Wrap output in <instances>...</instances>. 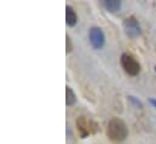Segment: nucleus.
Listing matches in <instances>:
<instances>
[{
  "mask_svg": "<svg viewBox=\"0 0 156 144\" xmlns=\"http://www.w3.org/2000/svg\"><path fill=\"white\" fill-rule=\"evenodd\" d=\"M107 136L114 142H122L128 136V128L121 119L113 117L107 125Z\"/></svg>",
  "mask_w": 156,
  "mask_h": 144,
  "instance_id": "obj_1",
  "label": "nucleus"
},
{
  "mask_svg": "<svg viewBox=\"0 0 156 144\" xmlns=\"http://www.w3.org/2000/svg\"><path fill=\"white\" fill-rule=\"evenodd\" d=\"M75 124H76V127H78V131L81 138H86L90 135H94L99 131L98 124L86 116H79Z\"/></svg>",
  "mask_w": 156,
  "mask_h": 144,
  "instance_id": "obj_2",
  "label": "nucleus"
},
{
  "mask_svg": "<svg viewBox=\"0 0 156 144\" xmlns=\"http://www.w3.org/2000/svg\"><path fill=\"white\" fill-rule=\"evenodd\" d=\"M120 63L122 69L131 76H136L140 73V63L129 53H122Z\"/></svg>",
  "mask_w": 156,
  "mask_h": 144,
  "instance_id": "obj_3",
  "label": "nucleus"
},
{
  "mask_svg": "<svg viewBox=\"0 0 156 144\" xmlns=\"http://www.w3.org/2000/svg\"><path fill=\"white\" fill-rule=\"evenodd\" d=\"M122 26H123V31H125L126 35L128 38L137 39L138 36L142 35V28H140V24H139V22L137 21L136 17H133V16L127 17L123 21Z\"/></svg>",
  "mask_w": 156,
  "mask_h": 144,
  "instance_id": "obj_4",
  "label": "nucleus"
},
{
  "mask_svg": "<svg viewBox=\"0 0 156 144\" xmlns=\"http://www.w3.org/2000/svg\"><path fill=\"white\" fill-rule=\"evenodd\" d=\"M90 44L94 50H101L105 45V35L99 27H92L88 31Z\"/></svg>",
  "mask_w": 156,
  "mask_h": 144,
  "instance_id": "obj_5",
  "label": "nucleus"
},
{
  "mask_svg": "<svg viewBox=\"0 0 156 144\" xmlns=\"http://www.w3.org/2000/svg\"><path fill=\"white\" fill-rule=\"evenodd\" d=\"M66 23L69 27H75L78 23V15L74 9L69 5L66 6Z\"/></svg>",
  "mask_w": 156,
  "mask_h": 144,
  "instance_id": "obj_6",
  "label": "nucleus"
},
{
  "mask_svg": "<svg viewBox=\"0 0 156 144\" xmlns=\"http://www.w3.org/2000/svg\"><path fill=\"white\" fill-rule=\"evenodd\" d=\"M102 6L108 12L115 13L117 11H120V9H121V1H119V0H103Z\"/></svg>",
  "mask_w": 156,
  "mask_h": 144,
  "instance_id": "obj_7",
  "label": "nucleus"
},
{
  "mask_svg": "<svg viewBox=\"0 0 156 144\" xmlns=\"http://www.w3.org/2000/svg\"><path fill=\"white\" fill-rule=\"evenodd\" d=\"M75 103H76V95L69 86H66V106L72 107Z\"/></svg>",
  "mask_w": 156,
  "mask_h": 144,
  "instance_id": "obj_8",
  "label": "nucleus"
},
{
  "mask_svg": "<svg viewBox=\"0 0 156 144\" xmlns=\"http://www.w3.org/2000/svg\"><path fill=\"white\" fill-rule=\"evenodd\" d=\"M127 98H128V101L131 102V104H132L134 108H137V109L143 108V103H142L140 99H138L137 97H134V96H128Z\"/></svg>",
  "mask_w": 156,
  "mask_h": 144,
  "instance_id": "obj_9",
  "label": "nucleus"
},
{
  "mask_svg": "<svg viewBox=\"0 0 156 144\" xmlns=\"http://www.w3.org/2000/svg\"><path fill=\"white\" fill-rule=\"evenodd\" d=\"M72 50H73V45H72L70 38L68 34H66V52L69 53V52H72Z\"/></svg>",
  "mask_w": 156,
  "mask_h": 144,
  "instance_id": "obj_10",
  "label": "nucleus"
},
{
  "mask_svg": "<svg viewBox=\"0 0 156 144\" xmlns=\"http://www.w3.org/2000/svg\"><path fill=\"white\" fill-rule=\"evenodd\" d=\"M149 103H150V104H151V106H153V107L156 109V98H153V97H150V98H149Z\"/></svg>",
  "mask_w": 156,
  "mask_h": 144,
  "instance_id": "obj_11",
  "label": "nucleus"
},
{
  "mask_svg": "<svg viewBox=\"0 0 156 144\" xmlns=\"http://www.w3.org/2000/svg\"><path fill=\"white\" fill-rule=\"evenodd\" d=\"M155 72H156V67H155Z\"/></svg>",
  "mask_w": 156,
  "mask_h": 144,
  "instance_id": "obj_12",
  "label": "nucleus"
}]
</instances>
